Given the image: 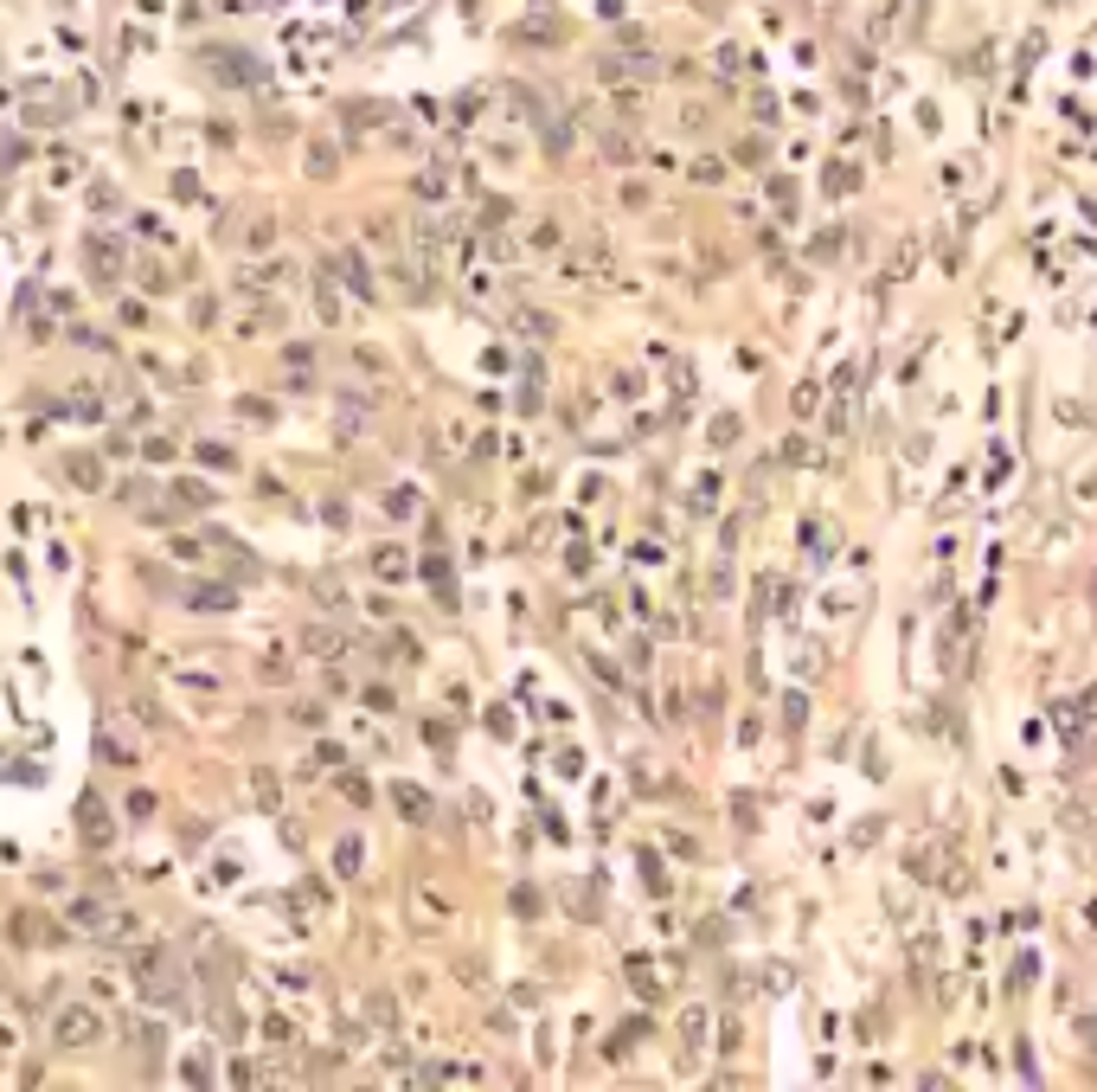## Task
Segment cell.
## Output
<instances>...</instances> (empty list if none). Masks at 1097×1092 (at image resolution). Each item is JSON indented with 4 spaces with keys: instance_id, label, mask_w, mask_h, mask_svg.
I'll list each match as a JSON object with an SVG mask.
<instances>
[{
    "instance_id": "cell-7",
    "label": "cell",
    "mask_w": 1097,
    "mask_h": 1092,
    "mask_svg": "<svg viewBox=\"0 0 1097 1092\" xmlns=\"http://www.w3.org/2000/svg\"><path fill=\"white\" fill-rule=\"evenodd\" d=\"M391 803H398V816H411V823H424V816H430V803H424L418 784H391Z\"/></svg>"
},
{
    "instance_id": "cell-11",
    "label": "cell",
    "mask_w": 1097,
    "mask_h": 1092,
    "mask_svg": "<svg viewBox=\"0 0 1097 1092\" xmlns=\"http://www.w3.org/2000/svg\"><path fill=\"white\" fill-rule=\"evenodd\" d=\"M71 919L84 925V932H103V925H110V906H97V900H77V906H71Z\"/></svg>"
},
{
    "instance_id": "cell-5",
    "label": "cell",
    "mask_w": 1097,
    "mask_h": 1092,
    "mask_svg": "<svg viewBox=\"0 0 1097 1092\" xmlns=\"http://www.w3.org/2000/svg\"><path fill=\"white\" fill-rule=\"evenodd\" d=\"M629 983L642 990V1003H661V996H667V976H655L649 958H629Z\"/></svg>"
},
{
    "instance_id": "cell-27",
    "label": "cell",
    "mask_w": 1097,
    "mask_h": 1092,
    "mask_svg": "<svg viewBox=\"0 0 1097 1092\" xmlns=\"http://www.w3.org/2000/svg\"><path fill=\"white\" fill-rule=\"evenodd\" d=\"M129 816H135V823H142V816H155V797H148V790H135V797H129Z\"/></svg>"
},
{
    "instance_id": "cell-17",
    "label": "cell",
    "mask_w": 1097,
    "mask_h": 1092,
    "mask_svg": "<svg viewBox=\"0 0 1097 1092\" xmlns=\"http://www.w3.org/2000/svg\"><path fill=\"white\" fill-rule=\"evenodd\" d=\"M315 315L321 321H340V296H334V283H321V290H315Z\"/></svg>"
},
{
    "instance_id": "cell-15",
    "label": "cell",
    "mask_w": 1097,
    "mask_h": 1092,
    "mask_svg": "<svg viewBox=\"0 0 1097 1092\" xmlns=\"http://www.w3.org/2000/svg\"><path fill=\"white\" fill-rule=\"evenodd\" d=\"M97 752L110 758V765H135V752H129V739H122V733H103V739H97Z\"/></svg>"
},
{
    "instance_id": "cell-14",
    "label": "cell",
    "mask_w": 1097,
    "mask_h": 1092,
    "mask_svg": "<svg viewBox=\"0 0 1097 1092\" xmlns=\"http://www.w3.org/2000/svg\"><path fill=\"white\" fill-rule=\"evenodd\" d=\"M340 277H346V290H353V296H373V277H366L360 257H340Z\"/></svg>"
},
{
    "instance_id": "cell-24",
    "label": "cell",
    "mask_w": 1097,
    "mask_h": 1092,
    "mask_svg": "<svg viewBox=\"0 0 1097 1092\" xmlns=\"http://www.w3.org/2000/svg\"><path fill=\"white\" fill-rule=\"evenodd\" d=\"M808 456H815V450H808L802 437H783V463H808Z\"/></svg>"
},
{
    "instance_id": "cell-30",
    "label": "cell",
    "mask_w": 1097,
    "mask_h": 1092,
    "mask_svg": "<svg viewBox=\"0 0 1097 1092\" xmlns=\"http://www.w3.org/2000/svg\"><path fill=\"white\" fill-rule=\"evenodd\" d=\"M1084 1041H1091V1048H1097V1021H1091V1028H1084Z\"/></svg>"
},
{
    "instance_id": "cell-6",
    "label": "cell",
    "mask_w": 1097,
    "mask_h": 1092,
    "mask_svg": "<svg viewBox=\"0 0 1097 1092\" xmlns=\"http://www.w3.org/2000/svg\"><path fill=\"white\" fill-rule=\"evenodd\" d=\"M187 604H193V611H231L238 597H231V585H193Z\"/></svg>"
},
{
    "instance_id": "cell-4",
    "label": "cell",
    "mask_w": 1097,
    "mask_h": 1092,
    "mask_svg": "<svg viewBox=\"0 0 1097 1092\" xmlns=\"http://www.w3.org/2000/svg\"><path fill=\"white\" fill-rule=\"evenodd\" d=\"M77 829H84V842H97V848H110V835H115V823H110V810H103V797H84V810H77Z\"/></svg>"
},
{
    "instance_id": "cell-2",
    "label": "cell",
    "mask_w": 1097,
    "mask_h": 1092,
    "mask_svg": "<svg viewBox=\"0 0 1097 1092\" xmlns=\"http://www.w3.org/2000/svg\"><path fill=\"white\" fill-rule=\"evenodd\" d=\"M706 1028H712L706 1009H687V1021H680V1067H700V1061H706Z\"/></svg>"
},
{
    "instance_id": "cell-3",
    "label": "cell",
    "mask_w": 1097,
    "mask_h": 1092,
    "mask_svg": "<svg viewBox=\"0 0 1097 1092\" xmlns=\"http://www.w3.org/2000/svg\"><path fill=\"white\" fill-rule=\"evenodd\" d=\"M84 263H90V277H97V283H115V270H122V245L97 232V238H90V251H84Z\"/></svg>"
},
{
    "instance_id": "cell-26",
    "label": "cell",
    "mask_w": 1097,
    "mask_h": 1092,
    "mask_svg": "<svg viewBox=\"0 0 1097 1092\" xmlns=\"http://www.w3.org/2000/svg\"><path fill=\"white\" fill-rule=\"evenodd\" d=\"M245 245H250V251H263V245H270V218H257V225H250V232H245Z\"/></svg>"
},
{
    "instance_id": "cell-20",
    "label": "cell",
    "mask_w": 1097,
    "mask_h": 1092,
    "mask_svg": "<svg viewBox=\"0 0 1097 1092\" xmlns=\"http://www.w3.org/2000/svg\"><path fill=\"white\" fill-rule=\"evenodd\" d=\"M334 868H340V874H360V842H340V848H334Z\"/></svg>"
},
{
    "instance_id": "cell-31",
    "label": "cell",
    "mask_w": 1097,
    "mask_h": 1092,
    "mask_svg": "<svg viewBox=\"0 0 1097 1092\" xmlns=\"http://www.w3.org/2000/svg\"><path fill=\"white\" fill-rule=\"evenodd\" d=\"M1084 919H1091V925H1097V900H1091V906H1084Z\"/></svg>"
},
{
    "instance_id": "cell-13",
    "label": "cell",
    "mask_w": 1097,
    "mask_h": 1092,
    "mask_svg": "<svg viewBox=\"0 0 1097 1092\" xmlns=\"http://www.w3.org/2000/svg\"><path fill=\"white\" fill-rule=\"evenodd\" d=\"M302 642H308V655H340V637H334V630H321V624H308Z\"/></svg>"
},
{
    "instance_id": "cell-10",
    "label": "cell",
    "mask_w": 1097,
    "mask_h": 1092,
    "mask_svg": "<svg viewBox=\"0 0 1097 1092\" xmlns=\"http://www.w3.org/2000/svg\"><path fill=\"white\" fill-rule=\"evenodd\" d=\"M853 187H860V167H853V161H835V167H828V193L841 200V193H853Z\"/></svg>"
},
{
    "instance_id": "cell-28",
    "label": "cell",
    "mask_w": 1097,
    "mask_h": 1092,
    "mask_svg": "<svg viewBox=\"0 0 1097 1092\" xmlns=\"http://www.w3.org/2000/svg\"><path fill=\"white\" fill-rule=\"evenodd\" d=\"M257 797H263V810H276V778L270 772H257Z\"/></svg>"
},
{
    "instance_id": "cell-9",
    "label": "cell",
    "mask_w": 1097,
    "mask_h": 1092,
    "mask_svg": "<svg viewBox=\"0 0 1097 1092\" xmlns=\"http://www.w3.org/2000/svg\"><path fill=\"white\" fill-rule=\"evenodd\" d=\"M373 572H379V579H404V572H411V559H404L398 546H379V553H373Z\"/></svg>"
},
{
    "instance_id": "cell-8",
    "label": "cell",
    "mask_w": 1097,
    "mask_h": 1092,
    "mask_svg": "<svg viewBox=\"0 0 1097 1092\" xmlns=\"http://www.w3.org/2000/svg\"><path fill=\"white\" fill-rule=\"evenodd\" d=\"M514 328H520V335H539V341H552V335H559V321H552V315H539V308H514Z\"/></svg>"
},
{
    "instance_id": "cell-23",
    "label": "cell",
    "mask_w": 1097,
    "mask_h": 1092,
    "mask_svg": "<svg viewBox=\"0 0 1097 1092\" xmlns=\"http://www.w3.org/2000/svg\"><path fill=\"white\" fill-rule=\"evenodd\" d=\"M732 437H738V418H732V411H725V418H712V444H719V450L732 444Z\"/></svg>"
},
{
    "instance_id": "cell-22",
    "label": "cell",
    "mask_w": 1097,
    "mask_h": 1092,
    "mask_svg": "<svg viewBox=\"0 0 1097 1092\" xmlns=\"http://www.w3.org/2000/svg\"><path fill=\"white\" fill-rule=\"evenodd\" d=\"M770 200H777L783 212H796V180H770Z\"/></svg>"
},
{
    "instance_id": "cell-16",
    "label": "cell",
    "mask_w": 1097,
    "mask_h": 1092,
    "mask_svg": "<svg viewBox=\"0 0 1097 1092\" xmlns=\"http://www.w3.org/2000/svg\"><path fill=\"white\" fill-rule=\"evenodd\" d=\"M880 829H886L880 816H860V823H853V835H847V848H873V842H880Z\"/></svg>"
},
{
    "instance_id": "cell-19",
    "label": "cell",
    "mask_w": 1097,
    "mask_h": 1092,
    "mask_svg": "<svg viewBox=\"0 0 1097 1092\" xmlns=\"http://www.w3.org/2000/svg\"><path fill=\"white\" fill-rule=\"evenodd\" d=\"M308 174H315V180L334 174V148H308Z\"/></svg>"
},
{
    "instance_id": "cell-32",
    "label": "cell",
    "mask_w": 1097,
    "mask_h": 1092,
    "mask_svg": "<svg viewBox=\"0 0 1097 1092\" xmlns=\"http://www.w3.org/2000/svg\"><path fill=\"white\" fill-rule=\"evenodd\" d=\"M1091 591H1097V579H1091Z\"/></svg>"
},
{
    "instance_id": "cell-21",
    "label": "cell",
    "mask_w": 1097,
    "mask_h": 1092,
    "mask_svg": "<svg viewBox=\"0 0 1097 1092\" xmlns=\"http://www.w3.org/2000/svg\"><path fill=\"white\" fill-rule=\"evenodd\" d=\"M911 263H918V245H905V251H898V257H892V270H886V277H892V283H905V277H911Z\"/></svg>"
},
{
    "instance_id": "cell-18",
    "label": "cell",
    "mask_w": 1097,
    "mask_h": 1092,
    "mask_svg": "<svg viewBox=\"0 0 1097 1092\" xmlns=\"http://www.w3.org/2000/svg\"><path fill=\"white\" fill-rule=\"evenodd\" d=\"M173 495L187 501V508H212V489H205V482H180V489H173Z\"/></svg>"
},
{
    "instance_id": "cell-25",
    "label": "cell",
    "mask_w": 1097,
    "mask_h": 1092,
    "mask_svg": "<svg viewBox=\"0 0 1097 1092\" xmlns=\"http://www.w3.org/2000/svg\"><path fill=\"white\" fill-rule=\"evenodd\" d=\"M514 913H520V919H533V913H539V893H533V887H520V893H514Z\"/></svg>"
},
{
    "instance_id": "cell-1",
    "label": "cell",
    "mask_w": 1097,
    "mask_h": 1092,
    "mask_svg": "<svg viewBox=\"0 0 1097 1092\" xmlns=\"http://www.w3.org/2000/svg\"><path fill=\"white\" fill-rule=\"evenodd\" d=\"M97 1034H103L97 1009H65V1016L52 1021V1041H58V1048H90Z\"/></svg>"
},
{
    "instance_id": "cell-29",
    "label": "cell",
    "mask_w": 1097,
    "mask_h": 1092,
    "mask_svg": "<svg viewBox=\"0 0 1097 1092\" xmlns=\"http://www.w3.org/2000/svg\"><path fill=\"white\" fill-rule=\"evenodd\" d=\"M1078 714H1084V720H1097V687H1084V694H1078Z\"/></svg>"
},
{
    "instance_id": "cell-12",
    "label": "cell",
    "mask_w": 1097,
    "mask_h": 1092,
    "mask_svg": "<svg viewBox=\"0 0 1097 1092\" xmlns=\"http://www.w3.org/2000/svg\"><path fill=\"white\" fill-rule=\"evenodd\" d=\"M65 469H71V482H77V489H103V463H90V456H71Z\"/></svg>"
}]
</instances>
